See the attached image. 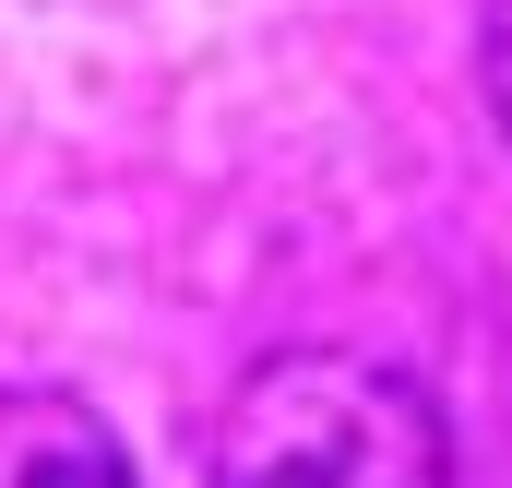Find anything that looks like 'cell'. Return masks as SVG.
I'll use <instances>...</instances> for the list:
<instances>
[{"label":"cell","instance_id":"obj_2","mask_svg":"<svg viewBox=\"0 0 512 488\" xmlns=\"http://www.w3.org/2000/svg\"><path fill=\"white\" fill-rule=\"evenodd\" d=\"M0 488H131V453L96 405L0 381Z\"/></svg>","mask_w":512,"mask_h":488},{"label":"cell","instance_id":"obj_1","mask_svg":"<svg viewBox=\"0 0 512 488\" xmlns=\"http://www.w3.org/2000/svg\"><path fill=\"white\" fill-rule=\"evenodd\" d=\"M215 488H453V429L405 369L358 346H274L215 417Z\"/></svg>","mask_w":512,"mask_h":488},{"label":"cell","instance_id":"obj_3","mask_svg":"<svg viewBox=\"0 0 512 488\" xmlns=\"http://www.w3.org/2000/svg\"><path fill=\"white\" fill-rule=\"evenodd\" d=\"M489 108L512 131V0H489Z\"/></svg>","mask_w":512,"mask_h":488}]
</instances>
